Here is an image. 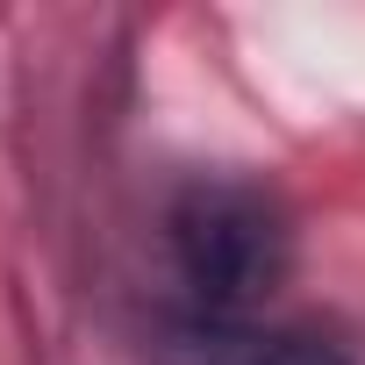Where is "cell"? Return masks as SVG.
<instances>
[{
	"instance_id": "obj_2",
	"label": "cell",
	"mask_w": 365,
	"mask_h": 365,
	"mask_svg": "<svg viewBox=\"0 0 365 365\" xmlns=\"http://www.w3.org/2000/svg\"><path fill=\"white\" fill-rule=\"evenodd\" d=\"M158 365H358L336 336L279 329V322H215V315H172L158 329Z\"/></svg>"
},
{
	"instance_id": "obj_1",
	"label": "cell",
	"mask_w": 365,
	"mask_h": 365,
	"mask_svg": "<svg viewBox=\"0 0 365 365\" xmlns=\"http://www.w3.org/2000/svg\"><path fill=\"white\" fill-rule=\"evenodd\" d=\"M165 244L187 315L215 322H251L294 265V222L251 179H194L165 215Z\"/></svg>"
}]
</instances>
